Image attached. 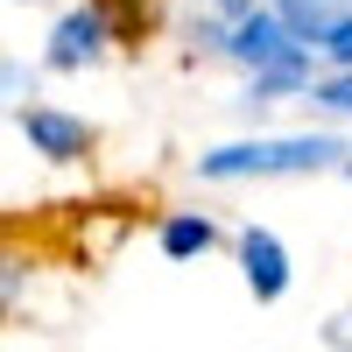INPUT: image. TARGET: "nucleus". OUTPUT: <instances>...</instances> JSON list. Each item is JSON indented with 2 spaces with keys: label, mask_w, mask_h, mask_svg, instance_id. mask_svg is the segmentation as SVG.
<instances>
[{
  "label": "nucleus",
  "mask_w": 352,
  "mask_h": 352,
  "mask_svg": "<svg viewBox=\"0 0 352 352\" xmlns=\"http://www.w3.org/2000/svg\"><path fill=\"white\" fill-rule=\"evenodd\" d=\"M345 155L338 134H275V141H232V148L197 155V176L232 184V176H303V169H331Z\"/></svg>",
  "instance_id": "1"
},
{
  "label": "nucleus",
  "mask_w": 352,
  "mask_h": 352,
  "mask_svg": "<svg viewBox=\"0 0 352 352\" xmlns=\"http://www.w3.org/2000/svg\"><path fill=\"white\" fill-rule=\"evenodd\" d=\"M232 56L254 71H289V64H303V50H296V28H289L282 14H240V28H232Z\"/></svg>",
  "instance_id": "2"
},
{
  "label": "nucleus",
  "mask_w": 352,
  "mask_h": 352,
  "mask_svg": "<svg viewBox=\"0 0 352 352\" xmlns=\"http://www.w3.org/2000/svg\"><path fill=\"white\" fill-rule=\"evenodd\" d=\"M106 36H113V21H106L99 8H71L64 21L50 28L43 64H50V71H85V64H99V56H106Z\"/></svg>",
  "instance_id": "3"
},
{
  "label": "nucleus",
  "mask_w": 352,
  "mask_h": 352,
  "mask_svg": "<svg viewBox=\"0 0 352 352\" xmlns=\"http://www.w3.org/2000/svg\"><path fill=\"white\" fill-rule=\"evenodd\" d=\"M21 134L36 141L50 162H78L85 148H92V127L71 120V113H56V106H21Z\"/></svg>",
  "instance_id": "4"
},
{
  "label": "nucleus",
  "mask_w": 352,
  "mask_h": 352,
  "mask_svg": "<svg viewBox=\"0 0 352 352\" xmlns=\"http://www.w3.org/2000/svg\"><path fill=\"white\" fill-rule=\"evenodd\" d=\"M240 268H247V289L261 303H275L282 289H289V247L275 240L268 226H247V240H240Z\"/></svg>",
  "instance_id": "5"
},
{
  "label": "nucleus",
  "mask_w": 352,
  "mask_h": 352,
  "mask_svg": "<svg viewBox=\"0 0 352 352\" xmlns=\"http://www.w3.org/2000/svg\"><path fill=\"white\" fill-rule=\"evenodd\" d=\"M212 247H219V226L212 219H197V212L162 219V254L169 261H190V254H212Z\"/></svg>",
  "instance_id": "6"
},
{
  "label": "nucleus",
  "mask_w": 352,
  "mask_h": 352,
  "mask_svg": "<svg viewBox=\"0 0 352 352\" xmlns=\"http://www.w3.org/2000/svg\"><path fill=\"white\" fill-rule=\"evenodd\" d=\"M317 50H331L338 64L352 71V14H338V21H324V28H317Z\"/></svg>",
  "instance_id": "7"
},
{
  "label": "nucleus",
  "mask_w": 352,
  "mask_h": 352,
  "mask_svg": "<svg viewBox=\"0 0 352 352\" xmlns=\"http://www.w3.org/2000/svg\"><path fill=\"white\" fill-rule=\"evenodd\" d=\"M310 99H317V106H331V113H352V71H345V78H324Z\"/></svg>",
  "instance_id": "8"
},
{
  "label": "nucleus",
  "mask_w": 352,
  "mask_h": 352,
  "mask_svg": "<svg viewBox=\"0 0 352 352\" xmlns=\"http://www.w3.org/2000/svg\"><path fill=\"white\" fill-rule=\"evenodd\" d=\"M21 296V261H8V254H0V310H8Z\"/></svg>",
  "instance_id": "9"
},
{
  "label": "nucleus",
  "mask_w": 352,
  "mask_h": 352,
  "mask_svg": "<svg viewBox=\"0 0 352 352\" xmlns=\"http://www.w3.org/2000/svg\"><path fill=\"white\" fill-rule=\"evenodd\" d=\"M345 176H352V162H345Z\"/></svg>",
  "instance_id": "10"
}]
</instances>
